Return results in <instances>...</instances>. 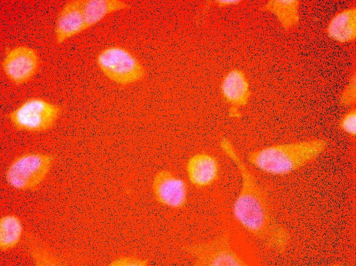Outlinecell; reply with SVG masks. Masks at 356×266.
Listing matches in <instances>:
<instances>
[{
    "label": "cell",
    "mask_w": 356,
    "mask_h": 266,
    "mask_svg": "<svg viewBox=\"0 0 356 266\" xmlns=\"http://www.w3.org/2000/svg\"><path fill=\"white\" fill-rule=\"evenodd\" d=\"M218 146L235 165L241 178L240 188L232 206L234 219L264 246L279 253H283L290 242L291 235L273 216L265 189L242 160L228 137L221 136Z\"/></svg>",
    "instance_id": "obj_1"
},
{
    "label": "cell",
    "mask_w": 356,
    "mask_h": 266,
    "mask_svg": "<svg viewBox=\"0 0 356 266\" xmlns=\"http://www.w3.org/2000/svg\"><path fill=\"white\" fill-rule=\"evenodd\" d=\"M323 139L276 144L251 151L248 162L258 170L273 175L290 174L315 160L326 149Z\"/></svg>",
    "instance_id": "obj_2"
},
{
    "label": "cell",
    "mask_w": 356,
    "mask_h": 266,
    "mask_svg": "<svg viewBox=\"0 0 356 266\" xmlns=\"http://www.w3.org/2000/svg\"><path fill=\"white\" fill-rule=\"evenodd\" d=\"M96 62L103 74L114 82L127 85L142 80L144 66L127 49L118 46L107 47L97 55Z\"/></svg>",
    "instance_id": "obj_3"
},
{
    "label": "cell",
    "mask_w": 356,
    "mask_h": 266,
    "mask_svg": "<svg viewBox=\"0 0 356 266\" xmlns=\"http://www.w3.org/2000/svg\"><path fill=\"white\" fill-rule=\"evenodd\" d=\"M54 162V157L40 152H28L16 158L7 168L6 179L12 187L31 190L45 179Z\"/></svg>",
    "instance_id": "obj_4"
},
{
    "label": "cell",
    "mask_w": 356,
    "mask_h": 266,
    "mask_svg": "<svg viewBox=\"0 0 356 266\" xmlns=\"http://www.w3.org/2000/svg\"><path fill=\"white\" fill-rule=\"evenodd\" d=\"M61 113L57 104L40 98H31L24 102L8 116L17 129L29 132H41L51 128Z\"/></svg>",
    "instance_id": "obj_5"
},
{
    "label": "cell",
    "mask_w": 356,
    "mask_h": 266,
    "mask_svg": "<svg viewBox=\"0 0 356 266\" xmlns=\"http://www.w3.org/2000/svg\"><path fill=\"white\" fill-rule=\"evenodd\" d=\"M196 266H247L250 264L233 249L228 231L213 239L184 247Z\"/></svg>",
    "instance_id": "obj_6"
},
{
    "label": "cell",
    "mask_w": 356,
    "mask_h": 266,
    "mask_svg": "<svg viewBox=\"0 0 356 266\" xmlns=\"http://www.w3.org/2000/svg\"><path fill=\"white\" fill-rule=\"evenodd\" d=\"M219 92L228 106V116L234 119L241 118L240 110L248 104L252 95L245 73L238 68L229 70L221 79Z\"/></svg>",
    "instance_id": "obj_7"
},
{
    "label": "cell",
    "mask_w": 356,
    "mask_h": 266,
    "mask_svg": "<svg viewBox=\"0 0 356 266\" xmlns=\"http://www.w3.org/2000/svg\"><path fill=\"white\" fill-rule=\"evenodd\" d=\"M152 188L157 201L164 206L179 209L183 208L187 203L186 182L168 169H161L155 173Z\"/></svg>",
    "instance_id": "obj_8"
},
{
    "label": "cell",
    "mask_w": 356,
    "mask_h": 266,
    "mask_svg": "<svg viewBox=\"0 0 356 266\" xmlns=\"http://www.w3.org/2000/svg\"><path fill=\"white\" fill-rule=\"evenodd\" d=\"M39 59L32 48L21 46L10 50L3 61V69L10 81L19 85L27 82L37 72Z\"/></svg>",
    "instance_id": "obj_9"
},
{
    "label": "cell",
    "mask_w": 356,
    "mask_h": 266,
    "mask_svg": "<svg viewBox=\"0 0 356 266\" xmlns=\"http://www.w3.org/2000/svg\"><path fill=\"white\" fill-rule=\"evenodd\" d=\"M186 171L193 186L197 188H205L212 185L219 179L220 165L214 155L199 152L188 159Z\"/></svg>",
    "instance_id": "obj_10"
},
{
    "label": "cell",
    "mask_w": 356,
    "mask_h": 266,
    "mask_svg": "<svg viewBox=\"0 0 356 266\" xmlns=\"http://www.w3.org/2000/svg\"><path fill=\"white\" fill-rule=\"evenodd\" d=\"M86 30L82 11V0L67 2L57 18L55 35L57 44Z\"/></svg>",
    "instance_id": "obj_11"
},
{
    "label": "cell",
    "mask_w": 356,
    "mask_h": 266,
    "mask_svg": "<svg viewBox=\"0 0 356 266\" xmlns=\"http://www.w3.org/2000/svg\"><path fill=\"white\" fill-rule=\"evenodd\" d=\"M328 37L341 43L353 42L356 38V8L344 9L337 13L329 21L326 29Z\"/></svg>",
    "instance_id": "obj_12"
},
{
    "label": "cell",
    "mask_w": 356,
    "mask_h": 266,
    "mask_svg": "<svg viewBox=\"0 0 356 266\" xmlns=\"http://www.w3.org/2000/svg\"><path fill=\"white\" fill-rule=\"evenodd\" d=\"M82 7L87 29L107 15L129 9L130 6L121 0H82Z\"/></svg>",
    "instance_id": "obj_13"
},
{
    "label": "cell",
    "mask_w": 356,
    "mask_h": 266,
    "mask_svg": "<svg viewBox=\"0 0 356 266\" xmlns=\"http://www.w3.org/2000/svg\"><path fill=\"white\" fill-rule=\"evenodd\" d=\"M299 0H269L261 8L273 14L286 31L296 27L299 22Z\"/></svg>",
    "instance_id": "obj_14"
},
{
    "label": "cell",
    "mask_w": 356,
    "mask_h": 266,
    "mask_svg": "<svg viewBox=\"0 0 356 266\" xmlns=\"http://www.w3.org/2000/svg\"><path fill=\"white\" fill-rule=\"evenodd\" d=\"M23 232L20 219L12 214L3 216L0 220V248L5 251L15 247L19 242Z\"/></svg>",
    "instance_id": "obj_15"
},
{
    "label": "cell",
    "mask_w": 356,
    "mask_h": 266,
    "mask_svg": "<svg viewBox=\"0 0 356 266\" xmlns=\"http://www.w3.org/2000/svg\"><path fill=\"white\" fill-rule=\"evenodd\" d=\"M355 71H353L340 97V104L344 106L353 105L356 101Z\"/></svg>",
    "instance_id": "obj_16"
},
{
    "label": "cell",
    "mask_w": 356,
    "mask_h": 266,
    "mask_svg": "<svg viewBox=\"0 0 356 266\" xmlns=\"http://www.w3.org/2000/svg\"><path fill=\"white\" fill-rule=\"evenodd\" d=\"M340 128L351 137L356 135V109L351 108L343 115L339 122Z\"/></svg>",
    "instance_id": "obj_17"
},
{
    "label": "cell",
    "mask_w": 356,
    "mask_h": 266,
    "mask_svg": "<svg viewBox=\"0 0 356 266\" xmlns=\"http://www.w3.org/2000/svg\"><path fill=\"white\" fill-rule=\"evenodd\" d=\"M148 263L146 260L134 257H120L111 263L113 265H146Z\"/></svg>",
    "instance_id": "obj_18"
},
{
    "label": "cell",
    "mask_w": 356,
    "mask_h": 266,
    "mask_svg": "<svg viewBox=\"0 0 356 266\" xmlns=\"http://www.w3.org/2000/svg\"><path fill=\"white\" fill-rule=\"evenodd\" d=\"M241 2L240 0H214L209 1L207 4L208 6L214 5L219 8H226L237 5Z\"/></svg>",
    "instance_id": "obj_19"
}]
</instances>
